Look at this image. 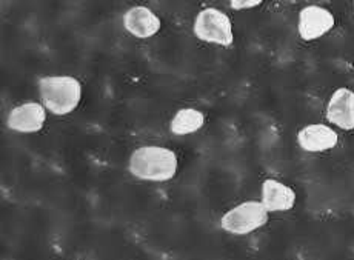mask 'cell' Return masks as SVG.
I'll return each mask as SVG.
<instances>
[{"label":"cell","mask_w":354,"mask_h":260,"mask_svg":"<svg viewBox=\"0 0 354 260\" xmlns=\"http://www.w3.org/2000/svg\"><path fill=\"white\" fill-rule=\"evenodd\" d=\"M179 169V157L167 147L144 145L128 159L129 174L142 182L163 183L173 180Z\"/></svg>","instance_id":"6da1fadb"},{"label":"cell","mask_w":354,"mask_h":260,"mask_svg":"<svg viewBox=\"0 0 354 260\" xmlns=\"http://www.w3.org/2000/svg\"><path fill=\"white\" fill-rule=\"evenodd\" d=\"M37 91L48 113L59 118L76 111L84 98L82 82L70 74H50L39 77Z\"/></svg>","instance_id":"7a4b0ae2"},{"label":"cell","mask_w":354,"mask_h":260,"mask_svg":"<svg viewBox=\"0 0 354 260\" xmlns=\"http://www.w3.org/2000/svg\"><path fill=\"white\" fill-rule=\"evenodd\" d=\"M270 221V211L261 201H245L223 213L219 227L227 234L245 237L263 228Z\"/></svg>","instance_id":"3957f363"},{"label":"cell","mask_w":354,"mask_h":260,"mask_svg":"<svg viewBox=\"0 0 354 260\" xmlns=\"http://www.w3.org/2000/svg\"><path fill=\"white\" fill-rule=\"evenodd\" d=\"M193 34L197 40L208 45L230 48L234 44L233 20L225 11L216 6H207L197 12L193 22Z\"/></svg>","instance_id":"277c9868"},{"label":"cell","mask_w":354,"mask_h":260,"mask_svg":"<svg viewBox=\"0 0 354 260\" xmlns=\"http://www.w3.org/2000/svg\"><path fill=\"white\" fill-rule=\"evenodd\" d=\"M336 26V17L322 5H305L297 16V34L304 42H316Z\"/></svg>","instance_id":"5b68a950"},{"label":"cell","mask_w":354,"mask_h":260,"mask_svg":"<svg viewBox=\"0 0 354 260\" xmlns=\"http://www.w3.org/2000/svg\"><path fill=\"white\" fill-rule=\"evenodd\" d=\"M48 109L42 102H24L10 109L6 127L19 134H36L45 128Z\"/></svg>","instance_id":"8992f818"},{"label":"cell","mask_w":354,"mask_h":260,"mask_svg":"<svg viewBox=\"0 0 354 260\" xmlns=\"http://www.w3.org/2000/svg\"><path fill=\"white\" fill-rule=\"evenodd\" d=\"M297 147L305 153L322 154L335 149L339 143V134L333 125L310 123L299 129L296 134Z\"/></svg>","instance_id":"52a82bcc"},{"label":"cell","mask_w":354,"mask_h":260,"mask_svg":"<svg viewBox=\"0 0 354 260\" xmlns=\"http://www.w3.org/2000/svg\"><path fill=\"white\" fill-rule=\"evenodd\" d=\"M122 26L134 39L148 40L158 36L162 30V20L148 6L134 5L122 15Z\"/></svg>","instance_id":"ba28073f"},{"label":"cell","mask_w":354,"mask_h":260,"mask_svg":"<svg viewBox=\"0 0 354 260\" xmlns=\"http://www.w3.org/2000/svg\"><path fill=\"white\" fill-rule=\"evenodd\" d=\"M325 118L330 125L342 131L354 129V91L351 88H337L330 95L325 108Z\"/></svg>","instance_id":"9c48e42d"},{"label":"cell","mask_w":354,"mask_h":260,"mask_svg":"<svg viewBox=\"0 0 354 260\" xmlns=\"http://www.w3.org/2000/svg\"><path fill=\"white\" fill-rule=\"evenodd\" d=\"M261 202L270 211V214L288 213L296 207L297 193L290 185L274 177H268L261 185Z\"/></svg>","instance_id":"30bf717a"},{"label":"cell","mask_w":354,"mask_h":260,"mask_svg":"<svg viewBox=\"0 0 354 260\" xmlns=\"http://www.w3.org/2000/svg\"><path fill=\"white\" fill-rule=\"evenodd\" d=\"M205 122L207 115L201 109L192 106L180 108L169 120V131L174 136H179V138H185V136L199 133L205 127Z\"/></svg>","instance_id":"8fae6325"},{"label":"cell","mask_w":354,"mask_h":260,"mask_svg":"<svg viewBox=\"0 0 354 260\" xmlns=\"http://www.w3.org/2000/svg\"><path fill=\"white\" fill-rule=\"evenodd\" d=\"M230 8L233 11L254 10L263 3V0H228Z\"/></svg>","instance_id":"7c38bea8"},{"label":"cell","mask_w":354,"mask_h":260,"mask_svg":"<svg viewBox=\"0 0 354 260\" xmlns=\"http://www.w3.org/2000/svg\"><path fill=\"white\" fill-rule=\"evenodd\" d=\"M353 12H354V0H353Z\"/></svg>","instance_id":"4fadbf2b"}]
</instances>
